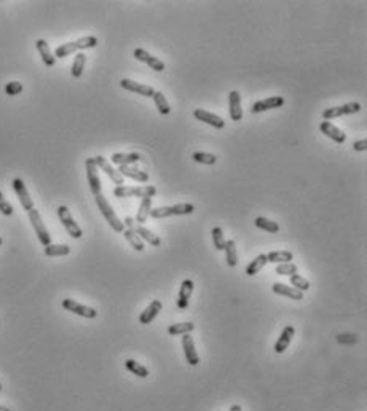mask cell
Listing matches in <instances>:
<instances>
[{
	"instance_id": "f546056e",
	"label": "cell",
	"mask_w": 367,
	"mask_h": 411,
	"mask_svg": "<svg viewBox=\"0 0 367 411\" xmlns=\"http://www.w3.org/2000/svg\"><path fill=\"white\" fill-rule=\"evenodd\" d=\"M225 260H227V265L230 268H235L236 265H238V253H236V246H235V241H225Z\"/></svg>"
},
{
	"instance_id": "8d00e7d4",
	"label": "cell",
	"mask_w": 367,
	"mask_h": 411,
	"mask_svg": "<svg viewBox=\"0 0 367 411\" xmlns=\"http://www.w3.org/2000/svg\"><path fill=\"white\" fill-rule=\"evenodd\" d=\"M85 63H87V56L83 53H78L75 56V61L72 64V69H70L74 78H80L81 77V74H83V69H85Z\"/></svg>"
},
{
	"instance_id": "8fae6325",
	"label": "cell",
	"mask_w": 367,
	"mask_h": 411,
	"mask_svg": "<svg viewBox=\"0 0 367 411\" xmlns=\"http://www.w3.org/2000/svg\"><path fill=\"white\" fill-rule=\"evenodd\" d=\"M13 188H15V191H16V196H18V199H19V202H21V206H22V209L27 211V212L32 211V209H34V201H32V198L29 196V191H27L24 182H22L21 179H15V180H13Z\"/></svg>"
},
{
	"instance_id": "836d02e7",
	"label": "cell",
	"mask_w": 367,
	"mask_h": 411,
	"mask_svg": "<svg viewBox=\"0 0 367 411\" xmlns=\"http://www.w3.org/2000/svg\"><path fill=\"white\" fill-rule=\"evenodd\" d=\"M125 367H126L129 371H131L133 374L139 376V378H147V376H149V370H147L144 365H140L139 362L133 360V359H128V360L125 362Z\"/></svg>"
},
{
	"instance_id": "681fc988",
	"label": "cell",
	"mask_w": 367,
	"mask_h": 411,
	"mask_svg": "<svg viewBox=\"0 0 367 411\" xmlns=\"http://www.w3.org/2000/svg\"><path fill=\"white\" fill-rule=\"evenodd\" d=\"M2 243H4V239H2V238H0V246H2Z\"/></svg>"
},
{
	"instance_id": "bcb514c9",
	"label": "cell",
	"mask_w": 367,
	"mask_h": 411,
	"mask_svg": "<svg viewBox=\"0 0 367 411\" xmlns=\"http://www.w3.org/2000/svg\"><path fill=\"white\" fill-rule=\"evenodd\" d=\"M123 225H126L128 228H131V229H134V228H136V220L133 219V217H126L125 222H123Z\"/></svg>"
},
{
	"instance_id": "30bf717a",
	"label": "cell",
	"mask_w": 367,
	"mask_h": 411,
	"mask_svg": "<svg viewBox=\"0 0 367 411\" xmlns=\"http://www.w3.org/2000/svg\"><path fill=\"white\" fill-rule=\"evenodd\" d=\"M133 54H134V57L137 59V61L149 64V67L153 69V70H157V72H163L164 70V63L161 61V59L152 56L149 51L144 50V48H136Z\"/></svg>"
},
{
	"instance_id": "603a6c76",
	"label": "cell",
	"mask_w": 367,
	"mask_h": 411,
	"mask_svg": "<svg viewBox=\"0 0 367 411\" xmlns=\"http://www.w3.org/2000/svg\"><path fill=\"white\" fill-rule=\"evenodd\" d=\"M35 46H37V50H39V53H40V56H42V61L45 63V66H46V67H53L54 63H56V57H54V54L51 53L48 43H46L43 39H39L37 42H35Z\"/></svg>"
},
{
	"instance_id": "f1b7e54d",
	"label": "cell",
	"mask_w": 367,
	"mask_h": 411,
	"mask_svg": "<svg viewBox=\"0 0 367 411\" xmlns=\"http://www.w3.org/2000/svg\"><path fill=\"white\" fill-rule=\"evenodd\" d=\"M70 253V247L67 244H50L45 247L46 257H64Z\"/></svg>"
},
{
	"instance_id": "4fadbf2b",
	"label": "cell",
	"mask_w": 367,
	"mask_h": 411,
	"mask_svg": "<svg viewBox=\"0 0 367 411\" xmlns=\"http://www.w3.org/2000/svg\"><path fill=\"white\" fill-rule=\"evenodd\" d=\"M94 163H96V166L99 167V169H102V171L107 174L109 177H110V180L114 184H117V187H122L123 184H125V180H123V177L120 175V172L117 171V169H114L109 163H107V160L104 158V156H96V158H94Z\"/></svg>"
},
{
	"instance_id": "7a4b0ae2",
	"label": "cell",
	"mask_w": 367,
	"mask_h": 411,
	"mask_svg": "<svg viewBox=\"0 0 367 411\" xmlns=\"http://www.w3.org/2000/svg\"><path fill=\"white\" fill-rule=\"evenodd\" d=\"M94 198H96L98 209H99L101 214L104 215L105 222H107V223L112 226L114 231H117V233H123V231H125V225H123V222H122L120 219H118V215L114 212V209L110 208V204L107 202V199H105V198L102 196V193H101V195H98V196H94Z\"/></svg>"
},
{
	"instance_id": "f907efd6",
	"label": "cell",
	"mask_w": 367,
	"mask_h": 411,
	"mask_svg": "<svg viewBox=\"0 0 367 411\" xmlns=\"http://www.w3.org/2000/svg\"><path fill=\"white\" fill-rule=\"evenodd\" d=\"M0 391H2V384H0Z\"/></svg>"
},
{
	"instance_id": "f35d334b",
	"label": "cell",
	"mask_w": 367,
	"mask_h": 411,
	"mask_svg": "<svg viewBox=\"0 0 367 411\" xmlns=\"http://www.w3.org/2000/svg\"><path fill=\"white\" fill-rule=\"evenodd\" d=\"M212 243H214V247L217 250H223L225 249V238H223V233H222V228L220 226H216L212 228Z\"/></svg>"
},
{
	"instance_id": "ee69618b",
	"label": "cell",
	"mask_w": 367,
	"mask_h": 411,
	"mask_svg": "<svg viewBox=\"0 0 367 411\" xmlns=\"http://www.w3.org/2000/svg\"><path fill=\"white\" fill-rule=\"evenodd\" d=\"M337 341L342 344H354L358 341V336L356 335H338Z\"/></svg>"
},
{
	"instance_id": "f6af8a7d",
	"label": "cell",
	"mask_w": 367,
	"mask_h": 411,
	"mask_svg": "<svg viewBox=\"0 0 367 411\" xmlns=\"http://www.w3.org/2000/svg\"><path fill=\"white\" fill-rule=\"evenodd\" d=\"M353 149L356 152H364L367 149V139H361V140H356L353 143Z\"/></svg>"
},
{
	"instance_id": "d4e9b609",
	"label": "cell",
	"mask_w": 367,
	"mask_h": 411,
	"mask_svg": "<svg viewBox=\"0 0 367 411\" xmlns=\"http://www.w3.org/2000/svg\"><path fill=\"white\" fill-rule=\"evenodd\" d=\"M140 160L139 153H114L110 161L118 164V166H129L133 163H137Z\"/></svg>"
},
{
	"instance_id": "9c48e42d",
	"label": "cell",
	"mask_w": 367,
	"mask_h": 411,
	"mask_svg": "<svg viewBox=\"0 0 367 411\" xmlns=\"http://www.w3.org/2000/svg\"><path fill=\"white\" fill-rule=\"evenodd\" d=\"M85 167H87V177H88L91 193L94 196L101 195V180L98 175V166H96V163H94V158H88L85 161Z\"/></svg>"
},
{
	"instance_id": "5bb4252c",
	"label": "cell",
	"mask_w": 367,
	"mask_h": 411,
	"mask_svg": "<svg viewBox=\"0 0 367 411\" xmlns=\"http://www.w3.org/2000/svg\"><path fill=\"white\" fill-rule=\"evenodd\" d=\"M193 116L196 120H200V122H203L212 128H217V129H222L223 126H225V122L219 116V115H214V113H211L208 110H203V108H196V110L193 112Z\"/></svg>"
},
{
	"instance_id": "6da1fadb",
	"label": "cell",
	"mask_w": 367,
	"mask_h": 411,
	"mask_svg": "<svg viewBox=\"0 0 367 411\" xmlns=\"http://www.w3.org/2000/svg\"><path fill=\"white\" fill-rule=\"evenodd\" d=\"M98 45V39L93 37V35H88V37H81L75 42H69L64 43L61 46L56 48L54 51V57H66L69 54H72L78 50H87V48H94Z\"/></svg>"
},
{
	"instance_id": "ba28073f",
	"label": "cell",
	"mask_w": 367,
	"mask_h": 411,
	"mask_svg": "<svg viewBox=\"0 0 367 411\" xmlns=\"http://www.w3.org/2000/svg\"><path fill=\"white\" fill-rule=\"evenodd\" d=\"M63 308L66 311H70V312H74V314H77V316L85 317V319H94V317L98 316V311L94 309V308L80 305V303H77V301L72 300V298H64L63 300Z\"/></svg>"
},
{
	"instance_id": "7bdbcfd3",
	"label": "cell",
	"mask_w": 367,
	"mask_h": 411,
	"mask_svg": "<svg viewBox=\"0 0 367 411\" xmlns=\"http://www.w3.org/2000/svg\"><path fill=\"white\" fill-rule=\"evenodd\" d=\"M0 212L4 215H13V208H11V204L4 198L2 191H0Z\"/></svg>"
},
{
	"instance_id": "b9f144b4",
	"label": "cell",
	"mask_w": 367,
	"mask_h": 411,
	"mask_svg": "<svg viewBox=\"0 0 367 411\" xmlns=\"http://www.w3.org/2000/svg\"><path fill=\"white\" fill-rule=\"evenodd\" d=\"M22 91V84L19 81H10L7 83V86H5V93L8 96H16Z\"/></svg>"
},
{
	"instance_id": "d6986e66",
	"label": "cell",
	"mask_w": 367,
	"mask_h": 411,
	"mask_svg": "<svg viewBox=\"0 0 367 411\" xmlns=\"http://www.w3.org/2000/svg\"><path fill=\"white\" fill-rule=\"evenodd\" d=\"M193 292V282L190 279H185L181 284V290H179V297H177V308L181 311L188 308V300L192 297Z\"/></svg>"
},
{
	"instance_id": "44dd1931",
	"label": "cell",
	"mask_w": 367,
	"mask_h": 411,
	"mask_svg": "<svg viewBox=\"0 0 367 411\" xmlns=\"http://www.w3.org/2000/svg\"><path fill=\"white\" fill-rule=\"evenodd\" d=\"M161 308H163V305H161V301H158V300H153L152 303L140 312V316H139V322L140 324H144V325H147V324H150L153 319H155L158 314H160V311H161Z\"/></svg>"
},
{
	"instance_id": "484cf974",
	"label": "cell",
	"mask_w": 367,
	"mask_h": 411,
	"mask_svg": "<svg viewBox=\"0 0 367 411\" xmlns=\"http://www.w3.org/2000/svg\"><path fill=\"white\" fill-rule=\"evenodd\" d=\"M134 231L139 234V238H140L142 241H146V243H149L150 246H160V244H161V239H160L157 234H153V233L150 231V229H147L146 226L136 225Z\"/></svg>"
},
{
	"instance_id": "7402d4cb",
	"label": "cell",
	"mask_w": 367,
	"mask_h": 411,
	"mask_svg": "<svg viewBox=\"0 0 367 411\" xmlns=\"http://www.w3.org/2000/svg\"><path fill=\"white\" fill-rule=\"evenodd\" d=\"M118 172H120L122 177H129L133 180H137V182H149V174L146 171H140V169H137V167L120 166L118 167Z\"/></svg>"
},
{
	"instance_id": "e0dca14e",
	"label": "cell",
	"mask_w": 367,
	"mask_h": 411,
	"mask_svg": "<svg viewBox=\"0 0 367 411\" xmlns=\"http://www.w3.org/2000/svg\"><path fill=\"white\" fill-rule=\"evenodd\" d=\"M319 129H321V132L324 136H327L329 139H332L337 143H343L347 140L345 132H343L340 128H337L335 125H332L330 122H323L321 125H319Z\"/></svg>"
},
{
	"instance_id": "c3c4849f",
	"label": "cell",
	"mask_w": 367,
	"mask_h": 411,
	"mask_svg": "<svg viewBox=\"0 0 367 411\" xmlns=\"http://www.w3.org/2000/svg\"><path fill=\"white\" fill-rule=\"evenodd\" d=\"M0 411H10V409H8V408H5V406H2V405H0Z\"/></svg>"
},
{
	"instance_id": "cb8c5ba5",
	"label": "cell",
	"mask_w": 367,
	"mask_h": 411,
	"mask_svg": "<svg viewBox=\"0 0 367 411\" xmlns=\"http://www.w3.org/2000/svg\"><path fill=\"white\" fill-rule=\"evenodd\" d=\"M271 290H273V292L278 293V295L289 297L292 300H302L303 298V293L300 292V290L294 288V287H289L286 284H281V282H276V284L271 285Z\"/></svg>"
},
{
	"instance_id": "5b68a950",
	"label": "cell",
	"mask_w": 367,
	"mask_h": 411,
	"mask_svg": "<svg viewBox=\"0 0 367 411\" xmlns=\"http://www.w3.org/2000/svg\"><path fill=\"white\" fill-rule=\"evenodd\" d=\"M29 220H31L32 226L35 229V234H37V238H39V241L42 243V246H45V247L50 246L51 244V236L48 233V229H46V226H45V223H43V220H42V217H40V214H39L37 209L29 211Z\"/></svg>"
},
{
	"instance_id": "ffe728a7",
	"label": "cell",
	"mask_w": 367,
	"mask_h": 411,
	"mask_svg": "<svg viewBox=\"0 0 367 411\" xmlns=\"http://www.w3.org/2000/svg\"><path fill=\"white\" fill-rule=\"evenodd\" d=\"M294 333H295V329L292 327V325H286V327L283 329V332H281V335L278 338V341L275 344V353L276 354H283L284 350L289 347Z\"/></svg>"
},
{
	"instance_id": "d6a6232c",
	"label": "cell",
	"mask_w": 367,
	"mask_h": 411,
	"mask_svg": "<svg viewBox=\"0 0 367 411\" xmlns=\"http://www.w3.org/2000/svg\"><path fill=\"white\" fill-rule=\"evenodd\" d=\"M152 98H153V102H155V105H157V108H158V112H160L161 115H170V113H171V107H170L166 98H164V94H163L161 91H155V93H153Z\"/></svg>"
},
{
	"instance_id": "7dc6e473",
	"label": "cell",
	"mask_w": 367,
	"mask_h": 411,
	"mask_svg": "<svg viewBox=\"0 0 367 411\" xmlns=\"http://www.w3.org/2000/svg\"><path fill=\"white\" fill-rule=\"evenodd\" d=\"M230 411H241V406H240V405H233V406L230 408Z\"/></svg>"
},
{
	"instance_id": "277c9868",
	"label": "cell",
	"mask_w": 367,
	"mask_h": 411,
	"mask_svg": "<svg viewBox=\"0 0 367 411\" xmlns=\"http://www.w3.org/2000/svg\"><path fill=\"white\" fill-rule=\"evenodd\" d=\"M195 211V206L190 202H182L176 206H166V208H157L150 211V217L153 219H166L173 215H187Z\"/></svg>"
},
{
	"instance_id": "60d3db41",
	"label": "cell",
	"mask_w": 367,
	"mask_h": 411,
	"mask_svg": "<svg viewBox=\"0 0 367 411\" xmlns=\"http://www.w3.org/2000/svg\"><path fill=\"white\" fill-rule=\"evenodd\" d=\"M275 273L279 276H292V274H297V267H295L294 263H281L276 267Z\"/></svg>"
},
{
	"instance_id": "74e56055",
	"label": "cell",
	"mask_w": 367,
	"mask_h": 411,
	"mask_svg": "<svg viewBox=\"0 0 367 411\" xmlns=\"http://www.w3.org/2000/svg\"><path fill=\"white\" fill-rule=\"evenodd\" d=\"M291 285H294V288L300 290L302 293L306 292V290L310 288V282L306 281L303 276H300V274H292L291 276Z\"/></svg>"
},
{
	"instance_id": "3957f363",
	"label": "cell",
	"mask_w": 367,
	"mask_h": 411,
	"mask_svg": "<svg viewBox=\"0 0 367 411\" xmlns=\"http://www.w3.org/2000/svg\"><path fill=\"white\" fill-rule=\"evenodd\" d=\"M114 195L117 198H152L157 195V188L153 185H146V187H115Z\"/></svg>"
},
{
	"instance_id": "ab89813d",
	"label": "cell",
	"mask_w": 367,
	"mask_h": 411,
	"mask_svg": "<svg viewBox=\"0 0 367 411\" xmlns=\"http://www.w3.org/2000/svg\"><path fill=\"white\" fill-rule=\"evenodd\" d=\"M193 161H196L200 164H214L217 161V158L214 155L206 153V152H195L193 153Z\"/></svg>"
},
{
	"instance_id": "8992f818",
	"label": "cell",
	"mask_w": 367,
	"mask_h": 411,
	"mask_svg": "<svg viewBox=\"0 0 367 411\" xmlns=\"http://www.w3.org/2000/svg\"><path fill=\"white\" fill-rule=\"evenodd\" d=\"M58 217H59V220H61L63 226L67 229V233H69L70 236L75 238V239L81 238L83 231H81V228H80V226L77 225V222L72 219V215H70V211L66 208V206H59V208H58Z\"/></svg>"
},
{
	"instance_id": "4316f807",
	"label": "cell",
	"mask_w": 367,
	"mask_h": 411,
	"mask_svg": "<svg viewBox=\"0 0 367 411\" xmlns=\"http://www.w3.org/2000/svg\"><path fill=\"white\" fill-rule=\"evenodd\" d=\"M152 208V198H142L140 201V206H139V211H137V215H136V223L142 225L144 222H147L149 215H150V209Z\"/></svg>"
},
{
	"instance_id": "e575fe53",
	"label": "cell",
	"mask_w": 367,
	"mask_h": 411,
	"mask_svg": "<svg viewBox=\"0 0 367 411\" xmlns=\"http://www.w3.org/2000/svg\"><path fill=\"white\" fill-rule=\"evenodd\" d=\"M254 223L257 228L264 229V231H268V233H278L279 231V225L276 222H271V220L265 219V217H257Z\"/></svg>"
},
{
	"instance_id": "1f68e13d",
	"label": "cell",
	"mask_w": 367,
	"mask_h": 411,
	"mask_svg": "<svg viewBox=\"0 0 367 411\" xmlns=\"http://www.w3.org/2000/svg\"><path fill=\"white\" fill-rule=\"evenodd\" d=\"M292 258H294V255L288 250H276V252L267 253L268 263H291Z\"/></svg>"
},
{
	"instance_id": "83f0119b",
	"label": "cell",
	"mask_w": 367,
	"mask_h": 411,
	"mask_svg": "<svg viewBox=\"0 0 367 411\" xmlns=\"http://www.w3.org/2000/svg\"><path fill=\"white\" fill-rule=\"evenodd\" d=\"M123 236L126 238V241H128L129 244H131V247H133L134 250H137V252H142V250H144V241H142V239L139 238V234L134 231V229L126 228L125 231H123Z\"/></svg>"
},
{
	"instance_id": "d590c367",
	"label": "cell",
	"mask_w": 367,
	"mask_h": 411,
	"mask_svg": "<svg viewBox=\"0 0 367 411\" xmlns=\"http://www.w3.org/2000/svg\"><path fill=\"white\" fill-rule=\"evenodd\" d=\"M195 329V325L192 322H181V324H174L171 325V327L168 329V333L176 336V335H187V333H190L193 332Z\"/></svg>"
},
{
	"instance_id": "ac0fdd59",
	"label": "cell",
	"mask_w": 367,
	"mask_h": 411,
	"mask_svg": "<svg viewBox=\"0 0 367 411\" xmlns=\"http://www.w3.org/2000/svg\"><path fill=\"white\" fill-rule=\"evenodd\" d=\"M229 104H230V118L233 122H240L243 118V108H241V96L238 91H232L229 94Z\"/></svg>"
},
{
	"instance_id": "4dcf8cb0",
	"label": "cell",
	"mask_w": 367,
	"mask_h": 411,
	"mask_svg": "<svg viewBox=\"0 0 367 411\" xmlns=\"http://www.w3.org/2000/svg\"><path fill=\"white\" fill-rule=\"evenodd\" d=\"M268 263V260H267V255L265 253H260L259 257H256L249 265H247V268H246V274L247 276H254V274H257L260 270H262L265 265Z\"/></svg>"
},
{
	"instance_id": "2e32d148",
	"label": "cell",
	"mask_w": 367,
	"mask_h": 411,
	"mask_svg": "<svg viewBox=\"0 0 367 411\" xmlns=\"http://www.w3.org/2000/svg\"><path fill=\"white\" fill-rule=\"evenodd\" d=\"M182 347H184V356L187 359V362L190 364L192 367L198 365L200 364V357L195 350V343H193V338L190 335H184L182 336Z\"/></svg>"
},
{
	"instance_id": "9a60e30c",
	"label": "cell",
	"mask_w": 367,
	"mask_h": 411,
	"mask_svg": "<svg viewBox=\"0 0 367 411\" xmlns=\"http://www.w3.org/2000/svg\"><path fill=\"white\" fill-rule=\"evenodd\" d=\"M283 105H284V98H281V96H273V98H267V99H262V101H257L251 107V112L252 113H260V112H265V110H271V108L283 107Z\"/></svg>"
},
{
	"instance_id": "7c38bea8",
	"label": "cell",
	"mask_w": 367,
	"mask_h": 411,
	"mask_svg": "<svg viewBox=\"0 0 367 411\" xmlns=\"http://www.w3.org/2000/svg\"><path fill=\"white\" fill-rule=\"evenodd\" d=\"M120 86L126 91H131V93H136V94H140V96H144V98H152L153 93H155V90H153L152 86H149V84H140L137 81H133V80H128V78H123L120 81Z\"/></svg>"
},
{
	"instance_id": "52a82bcc",
	"label": "cell",
	"mask_w": 367,
	"mask_h": 411,
	"mask_svg": "<svg viewBox=\"0 0 367 411\" xmlns=\"http://www.w3.org/2000/svg\"><path fill=\"white\" fill-rule=\"evenodd\" d=\"M361 110V104L359 102H348V104H343V105H338V107H329L323 112V118L324 122L327 120H332V118H337V116H342V115H350V113H358Z\"/></svg>"
}]
</instances>
